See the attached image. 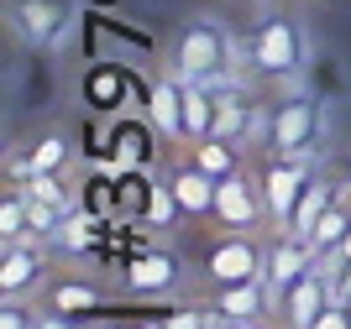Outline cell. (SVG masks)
Segmentation results:
<instances>
[{"label":"cell","mask_w":351,"mask_h":329,"mask_svg":"<svg viewBox=\"0 0 351 329\" xmlns=\"http://www.w3.org/2000/svg\"><path fill=\"white\" fill-rule=\"evenodd\" d=\"M231 31H226V21H215V16H194L189 27L173 37V73L178 79H194V84H226V73H231Z\"/></svg>","instance_id":"1"},{"label":"cell","mask_w":351,"mask_h":329,"mask_svg":"<svg viewBox=\"0 0 351 329\" xmlns=\"http://www.w3.org/2000/svg\"><path fill=\"white\" fill-rule=\"evenodd\" d=\"M304 57H309V37L293 16H263L247 37V63L252 73L263 79H299L304 73Z\"/></svg>","instance_id":"2"},{"label":"cell","mask_w":351,"mask_h":329,"mask_svg":"<svg viewBox=\"0 0 351 329\" xmlns=\"http://www.w3.org/2000/svg\"><path fill=\"white\" fill-rule=\"evenodd\" d=\"M325 136V105L315 94H293L273 110L267 120V146L283 152V157H299V152H315V142Z\"/></svg>","instance_id":"3"},{"label":"cell","mask_w":351,"mask_h":329,"mask_svg":"<svg viewBox=\"0 0 351 329\" xmlns=\"http://www.w3.org/2000/svg\"><path fill=\"white\" fill-rule=\"evenodd\" d=\"M5 16L21 47H37V53H53L69 37V0H5Z\"/></svg>","instance_id":"4"},{"label":"cell","mask_w":351,"mask_h":329,"mask_svg":"<svg viewBox=\"0 0 351 329\" xmlns=\"http://www.w3.org/2000/svg\"><path fill=\"white\" fill-rule=\"evenodd\" d=\"M315 178V168H309V152H299V157H283V152H273L263 168V199H267V220L278 230H289L293 220V204H299V194H304V183Z\"/></svg>","instance_id":"5"},{"label":"cell","mask_w":351,"mask_h":329,"mask_svg":"<svg viewBox=\"0 0 351 329\" xmlns=\"http://www.w3.org/2000/svg\"><path fill=\"white\" fill-rule=\"evenodd\" d=\"M263 267H267V251L252 241L247 230H226V235L205 251V277L215 287L252 282V277H263Z\"/></svg>","instance_id":"6"},{"label":"cell","mask_w":351,"mask_h":329,"mask_svg":"<svg viewBox=\"0 0 351 329\" xmlns=\"http://www.w3.org/2000/svg\"><path fill=\"white\" fill-rule=\"evenodd\" d=\"M184 267L168 246H136L132 256L121 261V287L136 293V298H162V293H173Z\"/></svg>","instance_id":"7"},{"label":"cell","mask_w":351,"mask_h":329,"mask_svg":"<svg viewBox=\"0 0 351 329\" xmlns=\"http://www.w3.org/2000/svg\"><path fill=\"white\" fill-rule=\"evenodd\" d=\"M215 220L220 230H257L267 220V199H263V183H252L247 172H231L215 183Z\"/></svg>","instance_id":"8"},{"label":"cell","mask_w":351,"mask_h":329,"mask_svg":"<svg viewBox=\"0 0 351 329\" xmlns=\"http://www.w3.org/2000/svg\"><path fill=\"white\" fill-rule=\"evenodd\" d=\"M158 126L147 115H116L105 126V146H110V168H152V152H158Z\"/></svg>","instance_id":"9"},{"label":"cell","mask_w":351,"mask_h":329,"mask_svg":"<svg viewBox=\"0 0 351 329\" xmlns=\"http://www.w3.org/2000/svg\"><path fill=\"white\" fill-rule=\"evenodd\" d=\"M330 303H336V282H330V272H325V261H320L315 272H304L289 293H283L278 308H283V324L289 329H309Z\"/></svg>","instance_id":"10"},{"label":"cell","mask_w":351,"mask_h":329,"mask_svg":"<svg viewBox=\"0 0 351 329\" xmlns=\"http://www.w3.org/2000/svg\"><path fill=\"white\" fill-rule=\"evenodd\" d=\"M320 267V251L304 241V235H293V230H283L278 241H273V251H267V267H263V277H267V287H273V298H283L293 282L304 272H315Z\"/></svg>","instance_id":"11"},{"label":"cell","mask_w":351,"mask_h":329,"mask_svg":"<svg viewBox=\"0 0 351 329\" xmlns=\"http://www.w3.org/2000/svg\"><path fill=\"white\" fill-rule=\"evenodd\" d=\"M267 303H278V298H273V287H267V277H252V282L220 287L210 308H215L226 324H263V319H267Z\"/></svg>","instance_id":"12"},{"label":"cell","mask_w":351,"mask_h":329,"mask_svg":"<svg viewBox=\"0 0 351 329\" xmlns=\"http://www.w3.org/2000/svg\"><path fill=\"white\" fill-rule=\"evenodd\" d=\"M147 120L158 126L162 142H184V79L162 73L147 84Z\"/></svg>","instance_id":"13"},{"label":"cell","mask_w":351,"mask_h":329,"mask_svg":"<svg viewBox=\"0 0 351 329\" xmlns=\"http://www.w3.org/2000/svg\"><path fill=\"white\" fill-rule=\"evenodd\" d=\"M162 183H168V194H173L178 215H189V220H210V215H215V183H220V178L199 172L194 162L173 168L168 178H162Z\"/></svg>","instance_id":"14"},{"label":"cell","mask_w":351,"mask_h":329,"mask_svg":"<svg viewBox=\"0 0 351 329\" xmlns=\"http://www.w3.org/2000/svg\"><path fill=\"white\" fill-rule=\"evenodd\" d=\"M136 79L121 63H95V68L84 73V84H79V94H84V105L95 115H116L121 105H126V89H132Z\"/></svg>","instance_id":"15"},{"label":"cell","mask_w":351,"mask_h":329,"mask_svg":"<svg viewBox=\"0 0 351 329\" xmlns=\"http://www.w3.org/2000/svg\"><path fill=\"white\" fill-rule=\"evenodd\" d=\"M252 126H257V105H252V94H241V89H215V126H210V136L241 146L252 136Z\"/></svg>","instance_id":"16"},{"label":"cell","mask_w":351,"mask_h":329,"mask_svg":"<svg viewBox=\"0 0 351 329\" xmlns=\"http://www.w3.org/2000/svg\"><path fill=\"white\" fill-rule=\"evenodd\" d=\"M37 282H43V251L27 241L5 246V256H0V293L5 298H27Z\"/></svg>","instance_id":"17"},{"label":"cell","mask_w":351,"mask_h":329,"mask_svg":"<svg viewBox=\"0 0 351 329\" xmlns=\"http://www.w3.org/2000/svg\"><path fill=\"white\" fill-rule=\"evenodd\" d=\"M336 199H346V188H341L336 178H325V172H315V178L304 183V194H299V204H293V220H289V230L309 241V230L320 225V215H325V209H330Z\"/></svg>","instance_id":"18"},{"label":"cell","mask_w":351,"mask_h":329,"mask_svg":"<svg viewBox=\"0 0 351 329\" xmlns=\"http://www.w3.org/2000/svg\"><path fill=\"white\" fill-rule=\"evenodd\" d=\"M47 308H53V314H69V319H95L105 308V293L95 282H84V277H63V282L47 293Z\"/></svg>","instance_id":"19"},{"label":"cell","mask_w":351,"mask_h":329,"mask_svg":"<svg viewBox=\"0 0 351 329\" xmlns=\"http://www.w3.org/2000/svg\"><path fill=\"white\" fill-rule=\"evenodd\" d=\"M210 126H215V84L184 79V142H210Z\"/></svg>","instance_id":"20"},{"label":"cell","mask_w":351,"mask_h":329,"mask_svg":"<svg viewBox=\"0 0 351 329\" xmlns=\"http://www.w3.org/2000/svg\"><path fill=\"white\" fill-rule=\"evenodd\" d=\"M189 162L199 172H210V178H231V172H241V146H231V142H194L189 146Z\"/></svg>","instance_id":"21"},{"label":"cell","mask_w":351,"mask_h":329,"mask_svg":"<svg viewBox=\"0 0 351 329\" xmlns=\"http://www.w3.org/2000/svg\"><path fill=\"white\" fill-rule=\"evenodd\" d=\"M63 162H69V136H63V131H47L43 142L16 162V172H21V178H32V172H63Z\"/></svg>","instance_id":"22"},{"label":"cell","mask_w":351,"mask_h":329,"mask_svg":"<svg viewBox=\"0 0 351 329\" xmlns=\"http://www.w3.org/2000/svg\"><path fill=\"white\" fill-rule=\"evenodd\" d=\"M346 230H351V199H336V204H330V209L320 215V225L309 230V246L320 251V261L330 256L341 241H346Z\"/></svg>","instance_id":"23"},{"label":"cell","mask_w":351,"mask_h":329,"mask_svg":"<svg viewBox=\"0 0 351 329\" xmlns=\"http://www.w3.org/2000/svg\"><path fill=\"white\" fill-rule=\"evenodd\" d=\"M79 204H84L89 215H100V220H116V168H110V172H105V168L89 172Z\"/></svg>","instance_id":"24"},{"label":"cell","mask_w":351,"mask_h":329,"mask_svg":"<svg viewBox=\"0 0 351 329\" xmlns=\"http://www.w3.org/2000/svg\"><path fill=\"white\" fill-rule=\"evenodd\" d=\"M27 188H5V199H0V246H16L27 241Z\"/></svg>","instance_id":"25"},{"label":"cell","mask_w":351,"mask_h":329,"mask_svg":"<svg viewBox=\"0 0 351 329\" xmlns=\"http://www.w3.org/2000/svg\"><path fill=\"white\" fill-rule=\"evenodd\" d=\"M21 188H27L32 199H47V204H63V209H69V194H63L58 172H32V178H21Z\"/></svg>","instance_id":"26"},{"label":"cell","mask_w":351,"mask_h":329,"mask_svg":"<svg viewBox=\"0 0 351 329\" xmlns=\"http://www.w3.org/2000/svg\"><path fill=\"white\" fill-rule=\"evenodd\" d=\"M0 329H37V314H32L27 303L5 298V303H0Z\"/></svg>","instance_id":"27"},{"label":"cell","mask_w":351,"mask_h":329,"mask_svg":"<svg viewBox=\"0 0 351 329\" xmlns=\"http://www.w3.org/2000/svg\"><path fill=\"white\" fill-rule=\"evenodd\" d=\"M309 329H351V308H346V303L336 298V303H330V308H325V314L315 319Z\"/></svg>","instance_id":"28"},{"label":"cell","mask_w":351,"mask_h":329,"mask_svg":"<svg viewBox=\"0 0 351 329\" xmlns=\"http://www.w3.org/2000/svg\"><path fill=\"white\" fill-rule=\"evenodd\" d=\"M37 329H84V319H69V314H43Z\"/></svg>","instance_id":"29"},{"label":"cell","mask_w":351,"mask_h":329,"mask_svg":"<svg viewBox=\"0 0 351 329\" xmlns=\"http://www.w3.org/2000/svg\"><path fill=\"white\" fill-rule=\"evenodd\" d=\"M325 267H330V272H336V267H351V230H346V241H341L336 251L325 256Z\"/></svg>","instance_id":"30"},{"label":"cell","mask_w":351,"mask_h":329,"mask_svg":"<svg viewBox=\"0 0 351 329\" xmlns=\"http://www.w3.org/2000/svg\"><path fill=\"white\" fill-rule=\"evenodd\" d=\"M110 329H142V324H136V319H116Z\"/></svg>","instance_id":"31"},{"label":"cell","mask_w":351,"mask_h":329,"mask_svg":"<svg viewBox=\"0 0 351 329\" xmlns=\"http://www.w3.org/2000/svg\"><path fill=\"white\" fill-rule=\"evenodd\" d=\"M215 329H263V324H226V319H220Z\"/></svg>","instance_id":"32"},{"label":"cell","mask_w":351,"mask_h":329,"mask_svg":"<svg viewBox=\"0 0 351 329\" xmlns=\"http://www.w3.org/2000/svg\"><path fill=\"white\" fill-rule=\"evenodd\" d=\"M231 5H263V0H231Z\"/></svg>","instance_id":"33"},{"label":"cell","mask_w":351,"mask_h":329,"mask_svg":"<svg viewBox=\"0 0 351 329\" xmlns=\"http://www.w3.org/2000/svg\"><path fill=\"white\" fill-rule=\"evenodd\" d=\"M95 5H121V0H95Z\"/></svg>","instance_id":"34"},{"label":"cell","mask_w":351,"mask_h":329,"mask_svg":"<svg viewBox=\"0 0 351 329\" xmlns=\"http://www.w3.org/2000/svg\"><path fill=\"white\" fill-rule=\"evenodd\" d=\"M341 303H346V308H351V298H341Z\"/></svg>","instance_id":"35"}]
</instances>
